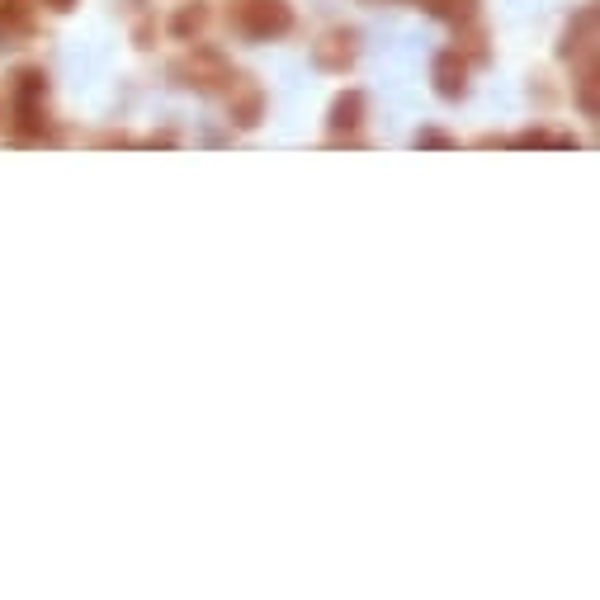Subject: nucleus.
<instances>
[{"label": "nucleus", "mask_w": 600, "mask_h": 600, "mask_svg": "<svg viewBox=\"0 0 600 600\" xmlns=\"http://www.w3.org/2000/svg\"><path fill=\"white\" fill-rule=\"evenodd\" d=\"M47 10H57V14H67V10H76V0H43Z\"/></svg>", "instance_id": "4468645a"}, {"label": "nucleus", "mask_w": 600, "mask_h": 600, "mask_svg": "<svg viewBox=\"0 0 600 600\" xmlns=\"http://www.w3.org/2000/svg\"><path fill=\"white\" fill-rule=\"evenodd\" d=\"M355 57H359V34L355 29H326V34L312 43V62H318L322 71H336V76H345L355 67Z\"/></svg>", "instance_id": "20e7f679"}, {"label": "nucleus", "mask_w": 600, "mask_h": 600, "mask_svg": "<svg viewBox=\"0 0 600 600\" xmlns=\"http://www.w3.org/2000/svg\"><path fill=\"white\" fill-rule=\"evenodd\" d=\"M223 20L236 38L246 43H275L293 29V5L289 0H227Z\"/></svg>", "instance_id": "f257e3e1"}, {"label": "nucleus", "mask_w": 600, "mask_h": 600, "mask_svg": "<svg viewBox=\"0 0 600 600\" xmlns=\"http://www.w3.org/2000/svg\"><path fill=\"white\" fill-rule=\"evenodd\" d=\"M573 86H577V109H581L587 119H596V57L581 62V71H577Z\"/></svg>", "instance_id": "9b49d317"}, {"label": "nucleus", "mask_w": 600, "mask_h": 600, "mask_svg": "<svg viewBox=\"0 0 600 600\" xmlns=\"http://www.w3.org/2000/svg\"><path fill=\"white\" fill-rule=\"evenodd\" d=\"M365 114H369V95L365 90H341L336 100H331V109H326V129H331V137H351L359 123H365Z\"/></svg>", "instance_id": "39448f33"}, {"label": "nucleus", "mask_w": 600, "mask_h": 600, "mask_svg": "<svg viewBox=\"0 0 600 600\" xmlns=\"http://www.w3.org/2000/svg\"><path fill=\"white\" fill-rule=\"evenodd\" d=\"M558 53L567 62H587L596 57V10H577L573 20H567V34H563V47Z\"/></svg>", "instance_id": "0eeeda50"}, {"label": "nucleus", "mask_w": 600, "mask_h": 600, "mask_svg": "<svg viewBox=\"0 0 600 600\" xmlns=\"http://www.w3.org/2000/svg\"><path fill=\"white\" fill-rule=\"evenodd\" d=\"M213 20V10L203 5V0H185V5L170 14V38H180V43H199V34L209 29Z\"/></svg>", "instance_id": "6e6552de"}, {"label": "nucleus", "mask_w": 600, "mask_h": 600, "mask_svg": "<svg viewBox=\"0 0 600 600\" xmlns=\"http://www.w3.org/2000/svg\"><path fill=\"white\" fill-rule=\"evenodd\" d=\"M425 14H435V20H445V24H473L478 20V0H421Z\"/></svg>", "instance_id": "9d476101"}, {"label": "nucleus", "mask_w": 600, "mask_h": 600, "mask_svg": "<svg viewBox=\"0 0 600 600\" xmlns=\"http://www.w3.org/2000/svg\"><path fill=\"white\" fill-rule=\"evenodd\" d=\"M260 114H265V90L232 81V123H236V129H256Z\"/></svg>", "instance_id": "1a4fd4ad"}, {"label": "nucleus", "mask_w": 600, "mask_h": 600, "mask_svg": "<svg viewBox=\"0 0 600 600\" xmlns=\"http://www.w3.org/2000/svg\"><path fill=\"white\" fill-rule=\"evenodd\" d=\"M416 147H440V152H449V147H454V137H449V133H440V129H421V133H416Z\"/></svg>", "instance_id": "ddd939ff"}, {"label": "nucleus", "mask_w": 600, "mask_h": 600, "mask_svg": "<svg viewBox=\"0 0 600 600\" xmlns=\"http://www.w3.org/2000/svg\"><path fill=\"white\" fill-rule=\"evenodd\" d=\"M10 114H14V137H20V142H43V129H47V76L38 67L14 71Z\"/></svg>", "instance_id": "f03ea898"}, {"label": "nucleus", "mask_w": 600, "mask_h": 600, "mask_svg": "<svg viewBox=\"0 0 600 600\" xmlns=\"http://www.w3.org/2000/svg\"><path fill=\"white\" fill-rule=\"evenodd\" d=\"M0 34H29V5L24 0H0Z\"/></svg>", "instance_id": "f8f14e48"}, {"label": "nucleus", "mask_w": 600, "mask_h": 600, "mask_svg": "<svg viewBox=\"0 0 600 600\" xmlns=\"http://www.w3.org/2000/svg\"><path fill=\"white\" fill-rule=\"evenodd\" d=\"M180 76H185V86H195V90H203V95H218V90H232V67H227V57L223 53H213V47H195L180 67H176Z\"/></svg>", "instance_id": "7ed1b4c3"}, {"label": "nucleus", "mask_w": 600, "mask_h": 600, "mask_svg": "<svg viewBox=\"0 0 600 600\" xmlns=\"http://www.w3.org/2000/svg\"><path fill=\"white\" fill-rule=\"evenodd\" d=\"M431 81H435V95L440 100H464L468 95V62L454 53V47H445L435 62H431Z\"/></svg>", "instance_id": "423d86ee"}]
</instances>
